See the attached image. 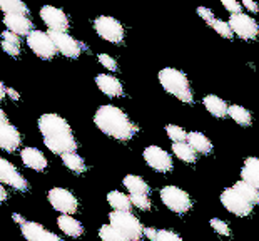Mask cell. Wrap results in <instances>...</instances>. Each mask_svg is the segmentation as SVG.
Masks as SVG:
<instances>
[{"mask_svg": "<svg viewBox=\"0 0 259 241\" xmlns=\"http://www.w3.org/2000/svg\"><path fill=\"white\" fill-rule=\"evenodd\" d=\"M40 19L51 32H65L69 29V17L65 12L52 5H44L40 9Z\"/></svg>", "mask_w": 259, "mask_h": 241, "instance_id": "cell-15", "label": "cell"}, {"mask_svg": "<svg viewBox=\"0 0 259 241\" xmlns=\"http://www.w3.org/2000/svg\"><path fill=\"white\" fill-rule=\"evenodd\" d=\"M99 238L102 241H127L112 224H104V226H101V229H99Z\"/></svg>", "mask_w": 259, "mask_h": 241, "instance_id": "cell-32", "label": "cell"}, {"mask_svg": "<svg viewBox=\"0 0 259 241\" xmlns=\"http://www.w3.org/2000/svg\"><path fill=\"white\" fill-rule=\"evenodd\" d=\"M96 84L109 97H120L124 94V87L120 81L111 74H99L96 77Z\"/></svg>", "mask_w": 259, "mask_h": 241, "instance_id": "cell-18", "label": "cell"}, {"mask_svg": "<svg viewBox=\"0 0 259 241\" xmlns=\"http://www.w3.org/2000/svg\"><path fill=\"white\" fill-rule=\"evenodd\" d=\"M187 144L196 152H201V154H209L212 151V142L199 131H192V133L187 134Z\"/></svg>", "mask_w": 259, "mask_h": 241, "instance_id": "cell-23", "label": "cell"}, {"mask_svg": "<svg viewBox=\"0 0 259 241\" xmlns=\"http://www.w3.org/2000/svg\"><path fill=\"white\" fill-rule=\"evenodd\" d=\"M99 62H101L106 69L112 70V72L117 70V62H115V59L112 56H109V54H99Z\"/></svg>", "mask_w": 259, "mask_h": 241, "instance_id": "cell-38", "label": "cell"}, {"mask_svg": "<svg viewBox=\"0 0 259 241\" xmlns=\"http://www.w3.org/2000/svg\"><path fill=\"white\" fill-rule=\"evenodd\" d=\"M20 144H22V138L19 129L14 124H10L9 117L0 109V149L14 152L15 149H19Z\"/></svg>", "mask_w": 259, "mask_h": 241, "instance_id": "cell-9", "label": "cell"}, {"mask_svg": "<svg viewBox=\"0 0 259 241\" xmlns=\"http://www.w3.org/2000/svg\"><path fill=\"white\" fill-rule=\"evenodd\" d=\"M49 35H51V39L57 51L69 59H77L80 56L82 49H84L80 46V42H77L72 35L67 34V32H51L49 30Z\"/></svg>", "mask_w": 259, "mask_h": 241, "instance_id": "cell-13", "label": "cell"}, {"mask_svg": "<svg viewBox=\"0 0 259 241\" xmlns=\"http://www.w3.org/2000/svg\"><path fill=\"white\" fill-rule=\"evenodd\" d=\"M7 96L10 97L12 101H19L20 99V94L15 89H10V87H7Z\"/></svg>", "mask_w": 259, "mask_h": 241, "instance_id": "cell-43", "label": "cell"}, {"mask_svg": "<svg viewBox=\"0 0 259 241\" xmlns=\"http://www.w3.org/2000/svg\"><path fill=\"white\" fill-rule=\"evenodd\" d=\"M62 157V163H64V166L70 169L72 173H77V174H82L85 171V163L84 159L77 154V152H69V154H64V156H60Z\"/></svg>", "mask_w": 259, "mask_h": 241, "instance_id": "cell-30", "label": "cell"}, {"mask_svg": "<svg viewBox=\"0 0 259 241\" xmlns=\"http://www.w3.org/2000/svg\"><path fill=\"white\" fill-rule=\"evenodd\" d=\"M57 224H59V228L62 229V233L67 234L70 238H79V236H82V233H84L82 223L77 221L74 216H67V215L59 216Z\"/></svg>", "mask_w": 259, "mask_h": 241, "instance_id": "cell-22", "label": "cell"}, {"mask_svg": "<svg viewBox=\"0 0 259 241\" xmlns=\"http://www.w3.org/2000/svg\"><path fill=\"white\" fill-rule=\"evenodd\" d=\"M0 183H5L10 188L22 191V193L29 189V183L25 181V178L17 171V168L12 163H9L4 157H0Z\"/></svg>", "mask_w": 259, "mask_h": 241, "instance_id": "cell-14", "label": "cell"}, {"mask_svg": "<svg viewBox=\"0 0 259 241\" xmlns=\"http://www.w3.org/2000/svg\"><path fill=\"white\" fill-rule=\"evenodd\" d=\"M12 218H14V221H15V223H17V224H20V226H24V224L27 223V221L24 220V218H22V216L19 215V213H14V215H12Z\"/></svg>", "mask_w": 259, "mask_h": 241, "instance_id": "cell-44", "label": "cell"}, {"mask_svg": "<svg viewBox=\"0 0 259 241\" xmlns=\"http://www.w3.org/2000/svg\"><path fill=\"white\" fill-rule=\"evenodd\" d=\"M144 236L149 238L151 241H156V238H157V229L156 228H144Z\"/></svg>", "mask_w": 259, "mask_h": 241, "instance_id": "cell-42", "label": "cell"}, {"mask_svg": "<svg viewBox=\"0 0 259 241\" xmlns=\"http://www.w3.org/2000/svg\"><path fill=\"white\" fill-rule=\"evenodd\" d=\"M129 198H131L132 206L139 208V210H142V211L151 210V201H149V198L146 194H132V196H129Z\"/></svg>", "mask_w": 259, "mask_h": 241, "instance_id": "cell-35", "label": "cell"}, {"mask_svg": "<svg viewBox=\"0 0 259 241\" xmlns=\"http://www.w3.org/2000/svg\"><path fill=\"white\" fill-rule=\"evenodd\" d=\"M107 203L115 211H131V208H132L131 198L125 196L124 193H120V191H111V193L107 194Z\"/></svg>", "mask_w": 259, "mask_h": 241, "instance_id": "cell-26", "label": "cell"}, {"mask_svg": "<svg viewBox=\"0 0 259 241\" xmlns=\"http://www.w3.org/2000/svg\"><path fill=\"white\" fill-rule=\"evenodd\" d=\"M0 10L5 15H25L29 14V9L20 0H0Z\"/></svg>", "mask_w": 259, "mask_h": 241, "instance_id": "cell-27", "label": "cell"}, {"mask_svg": "<svg viewBox=\"0 0 259 241\" xmlns=\"http://www.w3.org/2000/svg\"><path fill=\"white\" fill-rule=\"evenodd\" d=\"M5 199H7V191H5V188H4V186L0 184V203H2V201H5Z\"/></svg>", "mask_w": 259, "mask_h": 241, "instance_id": "cell-46", "label": "cell"}, {"mask_svg": "<svg viewBox=\"0 0 259 241\" xmlns=\"http://www.w3.org/2000/svg\"><path fill=\"white\" fill-rule=\"evenodd\" d=\"M47 199L51 203V206L56 211L62 213V215L72 216L74 213L79 210V201L75 196L70 193L69 189L64 188H52L47 193Z\"/></svg>", "mask_w": 259, "mask_h": 241, "instance_id": "cell-7", "label": "cell"}, {"mask_svg": "<svg viewBox=\"0 0 259 241\" xmlns=\"http://www.w3.org/2000/svg\"><path fill=\"white\" fill-rule=\"evenodd\" d=\"M94 123L104 134L117 141H129L136 136L137 128L122 109L106 104L96 111Z\"/></svg>", "mask_w": 259, "mask_h": 241, "instance_id": "cell-2", "label": "cell"}, {"mask_svg": "<svg viewBox=\"0 0 259 241\" xmlns=\"http://www.w3.org/2000/svg\"><path fill=\"white\" fill-rule=\"evenodd\" d=\"M2 49L10 57H19L20 54V37L9 30L2 32Z\"/></svg>", "mask_w": 259, "mask_h": 241, "instance_id": "cell-25", "label": "cell"}, {"mask_svg": "<svg viewBox=\"0 0 259 241\" xmlns=\"http://www.w3.org/2000/svg\"><path fill=\"white\" fill-rule=\"evenodd\" d=\"M211 27L218 32L219 35L224 37V39H231V37H233V29H231L229 22H224L221 19H216V20L212 22Z\"/></svg>", "mask_w": 259, "mask_h": 241, "instance_id": "cell-34", "label": "cell"}, {"mask_svg": "<svg viewBox=\"0 0 259 241\" xmlns=\"http://www.w3.org/2000/svg\"><path fill=\"white\" fill-rule=\"evenodd\" d=\"M20 231L27 241H62V238H59V234L49 231L42 224L34 221H27L24 226H20Z\"/></svg>", "mask_w": 259, "mask_h": 241, "instance_id": "cell-16", "label": "cell"}, {"mask_svg": "<svg viewBox=\"0 0 259 241\" xmlns=\"http://www.w3.org/2000/svg\"><path fill=\"white\" fill-rule=\"evenodd\" d=\"M94 29H96V32L102 39L112 44H120L125 37L122 24L117 19L109 17V15H101V17L94 20Z\"/></svg>", "mask_w": 259, "mask_h": 241, "instance_id": "cell-6", "label": "cell"}, {"mask_svg": "<svg viewBox=\"0 0 259 241\" xmlns=\"http://www.w3.org/2000/svg\"><path fill=\"white\" fill-rule=\"evenodd\" d=\"M27 46L32 49V52H34L37 57L46 59V60L54 59L57 54V49L54 46L49 32L32 30L30 34L27 35Z\"/></svg>", "mask_w": 259, "mask_h": 241, "instance_id": "cell-8", "label": "cell"}, {"mask_svg": "<svg viewBox=\"0 0 259 241\" xmlns=\"http://www.w3.org/2000/svg\"><path fill=\"white\" fill-rule=\"evenodd\" d=\"M4 24L9 32L15 35H29L34 29V24L25 15H4Z\"/></svg>", "mask_w": 259, "mask_h": 241, "instance_id": "cell-17", "label": "cell"}, {"mask_svg": "<svg viewBox=\"0 0 259 241\" xmlns=\"http://www.w3.org/2000/svg\"><path fill=\"white\" fill-rule=\"evenodd\" d=\"M5 96H7V87H5V86H4V82L0 81V101H2Z\"/></svg>", "mask_w": 259, "mask_h": 241, "instance_id": "cell-45", "label": "cell"}, {"mask_svg": "<svg viewBox=\"0 0 259 241\" xmlns=\"http://www.w3.org/2000/svg\"><path fill=\"white\" fill-rule=\"evenodd\" d=\"M172 151L181 161H184L187 164L196 163V151L192 149L187 142H176V144L172 146Z\"/></svg>", "mask_w": 259, "mask_h": 241, "instance_id": "cell-31", "label": "cell"}, {"mask_svg": "<svg viewBox=\"0 0 259 241\" xmlns=\"http://www.w3.org/2000/svg\"><path fill=\"white\" fill-rule=\"evenodd\" d=\"M112 226L127 241H141L144 236V226L131 211H114L109 215Z\"/></svg>", "mask_w": 259, "mask_h": 241, "instance_id": "cell-4", "label": "cell"}, {"mask_svg": "<svg viewBox=\"0 0 259 241\" xmlns=\"http://www.w3.org/2000/svg\"><path fill=\"white\" fill-rule=\"evenodd\" d=\"M122 183L125 186V189L131 193V196L132 194H146L147 196V193H149V184L141 176H136V174L125 176Z\"/></svg>", "mask_w": 259, "mask_h": 241, "instance_id": "cell-24", "label": "cell"}, {"mask_svg": "<svg viewBox=\"0 0 259 241\" xmlns=\"http://www.w3.org/2000/svg\"><path fill=\"white\" fill-rule=\"evenodd\" d=\"M38 131L42 134L44 144L47 149H51L54 154H69L75 152L77 141L72 133V128L69 123L59 114H42L38 117Z\"/></svg>", "mask_w": 259, "mask_h": 241, "instance_id": "cell-1", "label": "cell"}, {"mask_svg": "<svg viewBox=\"0 0 259 241\" xmlns=\"http://www.w3.org/2000/svg\"><path fill=\"white\" fill-rule=\"evenodd\" d=\"M166 133L174 144L176 142H186L187 141V133L183 128H179V126H176V124H169L166 128Z\"/></svg>", "mask_w": 259, "mask_h": 241, "instance_id": "cell-33", "label": "cell"}, {"mask_svg": "<svg viewBox=\"0 0 259 241\" xmlns=\"http://www.w3.org/2000/svg\"><path fill=\"white\" fill-rule=\"evenodd\" d=\"M229 25L233 29V34L244 41H254L259 35V25L257 22L249 17L246 14H238V15H231L229 19Z\"/></svg>", "mask_w": 259, "mask_h": 241, "instance_id": "cell-10", "label": "cell"}, {"mask_svg": "<svg viewBox=\"0 0 259 241\" xmlns=\"http://www.w3.org/2000/svg\"><path fill=\"white\" fill-rule=\"evenodd\" d=\"M197 14H199V17L204 19L207 22V24H211L212 25V22L216 20V17H214V14H212V10L211 9H206V7H199L197 9Z\"/></svg>", "mask_w": 259, "mask_h": 241, "instance_id": "cell-40", "label": "cell"}, {"mask_svg": "<svg viewBox=\"0 0 259 241\" xmlns=\"http://www.w3.org/2000/svg\"><path fill=\"white\" fill-rule=\"evenodd\" d=\"M221 203L229 213L236 216H249L252 213V205L246 201L234 188H228L221 193Z\"/></svg>", "mask_w": 259, "mask_h": 241, "instance_id": "cell-11", "label": "cell"}, {"mask_svg": "<svg viewBox=\"0 0 259 241\" xmlns=\"http://www.w3.org/2000/svg\"><path fill=\"white\" fill-rule=\"evenodd\" d=\"M223 5H224V9L228 10V12L231 15H238L241 14V9H242V5L239 2H236V0H223Z\"/></svg>", "mask_w": 259, "mask_h": 241, "instance_id": "cell-39", "label": "cell"}, {"mask_svg": "<svg viewBox=\"0 0 259 241\" xmlns=\"http://www.w3.org/2000/svg\"><path fill=\"white\" fill-rule=\"evenodd\" d=\"M242 5H244V7L249 10V12H259V5L256 2H252V0H244Z\"/></svg>", "mask_w": 259, "mask_h": 241, "instance_id": "cell-41", "label": "cell"}, {"mask_svg": "<svg viewBox=\"0 0 259 241\" xmlns=\"http://www.w3.org/2000/svg\"><path fill=\"white\" fill-rule=\"evenodd\" d=\"M202 104H204V107L207 109V112L212 114L214 117H226L228 116L229 106L226 104V101L221 99V97L209 94L202 99Z\"/></svg>", "mask_w": 259, "mask_h": 241, "instance_id": "cell-21", "label": "cell"}, {"mask_svg": "<svg viewBox=\"0 0 259 241\" xmlns=\"http://www.w3.org/2000/svg\"><path fill=\"white\" fill-rule=\"evenodd\" d=\"M159 82L161 86L169 92L170 96L178 97L181 102L184 104H191L194 101V94H192L189 79L184 72H181L179 69L174 67H166L159 72Z\"/></svg>", "mask_w": 259, "mask_h": 241, "instance_id": "cell-3", "label": "cell"}, {"mask_svg": "<svg viewBox=\"0 0 259 241\" xmlns=\"http://www.w3.org/2000/svg\"><path fill=\"white\" fill-rule=\"evenodd\" d=\"M156 241H183V238L178 233L170 231V229H159Z\"/></svg>", "mask_w": 259, "mask_h": 241, "instance_id": "cell-37", "label": "cell"}, {"mask_svg": "<svg viewBox=\"0 0 259 241\" xmlns=\"http://www.w3.org/2000/svg\"><path fill=\"white\" fill-rule=\"evenodd\" d=\"M142 157L147 163V166H151L154 171L157 173H169L172 171V157L169 156V152H166L162 147L159 146H149L142 152Z\"/></svg>", "mask_w": 259, "mask_h": 241, "instance_id": "cell-12", "label": "cell"}, {"mask_svg": "<svg viewBox=\"0 0 259 241\" xmlns=\"http://www.w3.org/2000/svg\"><path fill=\"white\" fill-rule=\"evenodd\" d=\"M234 189L238 191V193L244 198L246 201H249L252 206L257 205L259 203V189H256L254 186L247 184L246 181H238V183L234 184Z\"/></svg>", "mask_w": 259, "mask_h": 241, "instance_id": "cell-28", "label": "cell"}, {"mask_svg": "<svg viewBox=\"0 0 259 241\" xmlns=\"http://www.w3.org/2000/svg\"><path fill=\"white\" fill-rule=\"evenodd\" d=\"M242 181L259 189V157H246L244 166L241 169Z\"/></svg>", "mask_w": 259, "mask_h": 241, "instance_id": "cell-20", "label": "cell"}, {"mask_svg": "<svg viewBox=\"0 0 259 241\" xmlns=\"http://www.w3.org/2000/svg\"><path fill=\"white\" fill-rule=\"evenodd\" d=\"M209 224H211V228L218 234H221V236H229V234H231V229L228 226V223L223 221V220H219V218H212V220L209 221Z\"/></svg>", "mask_w": 259, "mask_h": 241, "instance_id": "cell-36", "label": "cell"}, {"mask_svg": "<svg viewBox=\"0 0 259 241\" xmlns=\"http://www.w3.org/2000/svg\"><path fill=\"white\" fill-rule=\"evenodd\" d=\"M161 199L167 210L178 213V215H184L192 206L191 196L178 186H164L161 189Z\"/></svg>", "mask_w": 259, "mask_h": 241, "instance_id": "cell-5", "label": "cell"}, {"mask_svg": "<svg viewBox=\"0 0 259 241\" xmlns=\"http://www.w3.org/2000/svg\"><path fill=\"white\" fill-rule=\"evenodd\" d=\"M20 157H22V163H24L27 168L34 169V171L40 173L47 169L46 156H44L37 147H24V149L20 151Z\"/></svg>", "mask_w": 259, "mask_h": 241, "instance_id": "cell-19", "label": "cell"}, {"mask_svg": "<svg viewBox=\"0 0 259 241\" xmlns=\"http://www.w3.org/2000/svg\"><path fill=\"white\" fill-rule=\"evenodd\" d=\"M228 116L233 117L234 123H238L239 126H251V123H252L251 112L247 111L246 107L238 106V104H233V106H229Z\"/></svg>", "mask_w": 259, "mask_h": 241, "instance_id": "cell-29", "label": "cell"}]
</instances>
